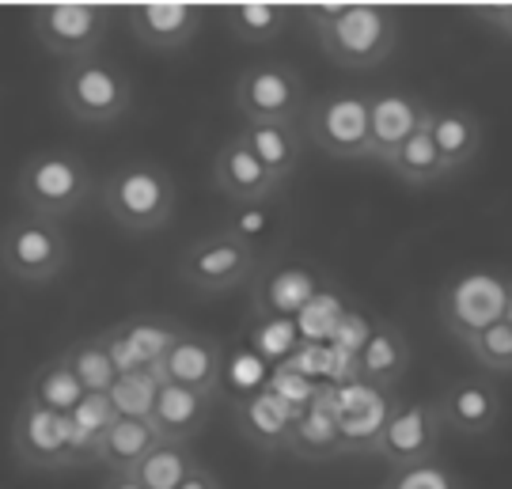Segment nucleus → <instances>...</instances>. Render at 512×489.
<instances>
[{
	"instance_id": "obj_27",
	"label": "nucleus",
	"mask_w": 512,
	"mask_h": 489,
	"mask_svg": "<svg viewBox=\"0 0 512 489\" xmlns=\"http://www.w3.org/2000/svg\"><path fill=\"white\" fill-rule=\"evenodd\" d=\"M239 133L277 182L296 175L300 156H304V137L296 133V126H243Z\"/></svg>"
},
{
	"instance_id": "obj_28",
	"label": "nucleus",
	"mask_w": 512,
	"mask_h": 489,
	"mask_svg": "<svg viewBox=\"0 0 512 489\" xmlns=\"http://www.w3.org/2000/svg\"><path fill=\"white\" fill-rule=\"evenodd\" d=\"M84 395H88V391L80 387V380L73 376V368L57 353V357H50L46 364L35 368V376L27 380V395H23V399H31L35 406H42V410H54V414H73L76 406L84 402Z\"/></svg>"
},
{
	"instance_id": "obj_39",
	"label": "nucleus",
	"mask_w": 512,
	"mask_h": 489,
	"mask_svg": "<svg viewBox=\"0 0 512 489\" xmlns=\"http://www.w3.org/2000/svg\"><path fill=\"white\" fill-rule=\"evenodd\" d=\"M505 323L512 326V285H509V308H505Z\"/></svg>"
},
{
	"instance_id": "obj_17",
	"label": "nucleus",
	"mask_w": 512,
	"mask_h": 489,
	"mask_svg": "<svg viewBox=\"0 0 512 489\" xmlns=\"http://www.w3.org/2000/svg\"><path fill=\"white\" fill-rule=\"evenodd\" d=\"M205 8L198 4H133L126 8L129 35L152 54H179L202 31Z\"/></svg>"
},
{
	"instance_id": "obj_4",
	"label": "nucleus",
	"mask_w": 512,
	"mask_h": 489,
	"mask_svg": "<svg viewBox=\"0 0 512 489\" xmlns=\"http://www.w3.org/2000/svg\"><path fill=\"white\" fill-rule=\"evenodd\" d=\"M69 258H73V247L57 220L19 213L0 232V273L19 285H31V289L50 285L65 273Z\"/></svg>"
},
{
	"instance_id": "obj_7",
	"label": "nucleus",
	"mask_w": 512,
	"mask_h": 489,
	"mask_svg": "<svg viewBox=\"0 0 512 489\" xmlns=\"http://www.w3.org/2000/svg\"><path fill=\"white\" fill-rule=\"evenodd\" d=\"M509 277L494 270H467L452 277L440 289V323L456 338L459 345L471 342L475 334L490 330L494 323L505 319L509 308Z\"/></svg>"
},
{
	"instance_id": "obj_36",
	"label": "nucleus",
	"mask_w": 512,
	"mask_h": 489,
	"mask_svg": "<svg viewBox=\"0 0 512 489\" xmlns=\"http://www.w3.org/2000/svg\"><path fill=\"white\" fill-rule=\"evenodd\" d=\"M478 16H482V23H486L490 31H497L505 42H512V4H490V8H478Z\"/></svg>"
},
{
	"instance_id": "obj_19",
	"label": "nucleus",
	"mask_w": 512,
	"mask_h": 489,
	"mask_svg": "<svg viewBox=\"0 0 512 489\" xmlns=\"http://www.w3.org/2000/svg\"><path fill=\"white\" fill-rule=\"evenodd\" d=\"M437 406L444 417V429L467 436V440L490 436L501 421V395H497L494 383L482 380V376H467V380L452 383Z\"/></svg>"
},
{
	"instance_id": "obj_6",
	"label": "nucleus",
	"mask_w": 512,
	"mask_h": 489,
	"mask_svg": "<svg viewBox=\"0 0 512 489\" xmlns=\"http://www.w3.org/2000/svg\"><path fill=\"white\" fill-rule=\"evenodd\" d=\"M232 103L247 126H296L300 114H308L311 95L304 76L293 65L262 61V65H247L236 76Z\"/></svg>"
},
{
	"instance_id": "obj_34",
	"label": "nucleus",
	"mask_w": 512,
	"mask_h": 489,
	"mask_svg": "<svg viewBox=\"0 0 512 489\" xmlns=\"http://www.w3.org/2000/svg\"><path fill=\"white\" fill-rule=\"evenodd\" d=\"M463 349L475 357L486 372H497V376H512V326L501 319L490 330L475 334L471 342H463Z\"/></svg>"
},
{
	"instance_id": "obj_8",
	"label": "nucleus",
	"mask_w": 512,
	"mask_h": 489,
	"mask_svg": "<svg viewBox=\"0 0 512 489\" xmlns=\"http://www.w3.org/2000/svg\"><path fill=\"white\" fill-rule=\"evenodd\" d=\"M110 12L114 8L107 4H38L31 8V31L46 54L65 65H76V61L99 57Z\"/></svg>"
},
{
	"instance_id": "obj_22",
	"label": "nucleus",
	"mask_w": 512,
	"mask_h": 489,
	"mask_svg": "<svg viewBox=\"0 0 512 489\" xmlns=\"http://www.w3.org/2000/svg\"><path fill=\"white\" fill-rule=\"evenodd\" d=\"M213 402L209 395H198V391H186V387H175V383H160V399H156V410H152V429L160 433V440H171V444H186L194 436H202V429L213 417Z\"/></svg>"
},
{
	"instance_id": "obj_26",
	"label": "nucleus",
	"mask_w": 512,
	"mask_h": 489,
	"mask_svg": "<svg viewBox=\"0 0 512 489\" xmlns=\"http://www.w3.org/2000/svg\"><path fill=\"white\" fill-rule=\"evenodd\" d=\"M289 452L300 455V459H330V455H342V436H338V421H334V410H330L327 387H319V395H315L308 410L300 414Z\"/></svg>"
},
{
	"instance_id": "obj_11",
	"label": "nucleus",
	"mask_w": 512,
	"mask_h": 489,
	"mask_svg": "<svg viewBox=\"0 0 512 489\" xmlns=\"http://www.w3.org/2000/svg\"><path fill=\"white\" fill-rule=\"evenodd\" d=\"M444 440V417L437 402H395V410L387 417L376 455L391 463V471L399 467H418L433 463Z\"/></svg>"
},
{
	"instance_id": "obj_15",
	"label": "nucleus",
	"mask_w": 512,
	"mask_h": 489,
	"mask_svg": "<svg viewBox=\"0 0 512 489\" xmlns=\"http://www.w3.org/2000/svg\"><path fill=\"white\" fill-rule=\"evenodd\" d=\"M160 383H175L186 391H198L217 399L220 383H224V349L213 334H198V330H183L179 342L167 349V357L156 368Z\"/></svg>"
},
{
	"instance_id": "obj_18",
	"label": "nucleus",
	"mask_w": 512,
	"mask_h": 489,
	"mask_svg": "<svg viewBox=\"0 0 512 489\" xmlns=\"http://www.w3.org/2000/svg\"><path fill=\"white\" fill-rule=\"evenodd\" d=\"M183 326L167 323V319H152V315H137L126 323L103 330V338L110 345V357L122 372H141V368H160L167 357V349L179 342Z\"/></svg>"
},
{
	"instance_id": "obj_35",
	"label": "nucleus",
	"mask_w": 512,
	"mask_h": 489,
	"mask_svg": "<svg viewBox=\"0 0 512 489\" xmlns=\"http://www.w3.org/2000/svg\"><path fill=\"white\" fill-rule=\"evenodd\" d=\"M380 489H463L452 467H444L440 459L433 463H418V467H399L387 474V482Z\"/></svg>"
},
{
	"instance_id": "obj_30",
	"label": "nucleus",
	"mask_w": 512,
	"mask_h": 489,
	"mask_svg": "<svg viewBox=\"0 0 512 489\" xmlns=\"http://www.w3.org/2000/svg\"><path fill=\"white\" fill-rule=\"evenodd\" d=\"M429 118H433V114H429ZM387 171H391L399 182H406V186H414V190L448 179V175H444V163H440L437 145H433V129H429V122H425V126H421L418 133L391 156Z\"/></svg>"
},
{
	"instance_id": "obj_25",
	"label": "nucleus",
	"mask_w": 512,
	"mask_h": 489,
	"mask_svg": "<svg viewBox=\"0 0 512 489\" xmlns=\"http://www.w3.org/2000/svg\"><path fill=\"white\" fill-rule=\"evenodd\" d=\"M118 421V410L110 395H84V402L69 414V425H73V455H69V471H80V467H95V455H99V444L107 429Z\"/></svg>"
},
{
	"instance_id": "obj_38",
	"label": "nucleus",
	"mask_w": 512,
	"mask_h": 489,
	"mask_svg": "<svg viewBox=\"0 0 512 489\" xmlns=\"http://www.w3.org/2000/svg\"><path fill=\"white\" fill-rule=\"evenodd\" d=\"M99 489H145L133 474H107V482Z\"/></svg>"
},
{
	"instance_id": "obj_33",
	"label": "nucleus",
	"mask_w": 512,
	"mask_h": 489,
	"mask_svg": "<svg viewBox=\"0 0 512 489\" xmlns=\"http://www.w3.org/2000/svg\"><path fill=\"white\" fill-rule=\"evenodd\" d=\"M156 399H160V376L156 368H141V372H122L114 387H110V402L118 417H137V421H148L152 410H156Z\"/></svg>"
},
{
	"instance_id": "obj_5",
	"label": "nucleus",
	"mask_w": 512,
	"mask_h": 489,
	"mask_svg": "<svg viewBox=\"0 0 512 489\" xmlns=\"http://www.w3.org/2000/svg\"><path fill=\"white\" fill-rule=\"evenodd\" d=\"M57 103L80 126H107L133 107V84L107 57L65 65L57 76Z\"/></svg>"
},
{
	"instance_id": "obj_13",
	"label": "nucleus",
	"mask_w": 512,
	"mask_h": 489,
	"mask_svg": "<svg viewBox=\"0 0 512 489\" xmlns=\"http://www.w3.org/2000/svg\"><path fill=\"white\" fill-rule=\"evenodd\" d=\"M327 395H330L334 421H338V436H342V455L376 452L387 417L395 410V402L387 406V391L361 380H346V383H330Z\"/></svg>"
},
{
	"instance_id": "obj_24",
	"label": "nucleus",
	"mask_w": 512,
	"mask_h": 489,
	"mask_svg": "<svg viewBox=\"0 0 512 489\" xmlns=\"http://www.w3.org/2000/svg\"><path fill=\"white\" fill-rule=\"evenodd\" d=\"M160 444V433L152 429V421H137V417H118L107 429L95 467H103L107 474H133L137 463L145 459L152 448Z\"/></svg>"
},
{
	"instance_id": "obj_12",
	"label": "nucleus",
	"mask_w": 512,
	"mask_h": 489,
	"mask_svg": "<svg viewBox=\"0 0 512 489\" xmlns=\"http://www.w3.org/2000/svg\"><path fill=\"white\" fill-rule=\"evenodd\" d=\"M12 452L27 471H69V455H73L69 414H54L23 399L12 421Z\"/></svg>"
},
{
	"instance_id": "obj_23",
	"label": "nucleus",
	"mask_w": 512,
	"mask_h": 489,
	"mask_svg": "<svg viewBox=\"0 0 512 489\" xmlns=\"http://www.w3.org/2000/svg\"><path fill=\"white\" fill-rule=\"evenodd\" d=\"M429 129H433V145H437V152H440L444 175L467 171V167L478 160L482 141H486L482 122L463 107H433Z\"/></svg>"
},
{
	"instance_id": "obj_29",
	"label": "nucleus",
	"mask_w": 512,
	"mask_h": 489,
	"mask_svg": "<svg viewBox=\"0 0 512 489\" xmlns=\"http://www.w3.org/2000/svg\"><path fill=\"white\" fill-rule=\"evenodd\" d=\"M289 19H293V8H285V4H232V8H224V27L247 46L277 42L285 35Z\"/></svg>"
},
{
	"instance_id": "obj_1",
	"label": "nucleus",
	"mask_w": 512,
	"mask_h": 489,
	"mask_svg": "<svg viewBox=\"0 0 512 489\" xmlns=\"http://www.w3.org/2000/svg\"><path fill=\"white\" fill-rule=\"evenodd\" d=\"M304 19L319 50L346 73L376 69L399 42V19L384 4H315Z\"/></svg>"
},
{
	"instance_id": "obj_20",
	"label": "nucleus",
	"mask_w": 512,
	"mask_h": 489,
	"mask_svg": "<svg viewBox=\"0 0 512 489\" xmlns=\"http://www.w3.org/2000/svg\"><path fill=\"white\" fill-rule=\"evenodd\" d=\"M296 421H300V410H293L285 399H277L270 387H262L251 399H243L236 410L239 436L258 452H289Z\"/></svg>"
},
{
	"instance_id": "obj_14",
	"label": "nucleus",
	"mask_w": 512,
	"mask_h": 489,
	"mask_svg": "<svg viewBox=\"0 0 512 489\" xmlns=\"http://www.w3.org/2000/svg\"><path fill=\"white\" fill-rule=\"evenodd\" d=\"M433 107L410 95V91H376L368 95V152L365 163H380L387 167L391 156L429 122Z\"/></svg>"
},
{
	"instance_id": "obj_3",
	"label": "nucleus",
	"mask_w": 512,
	"mask_h": 489,
	"mask_svg": "<svg viewBox=\"0 0 512 489\" xmlns=\"http://www.w3.org/2000/svg\"><path fill=\"white\" fill-rule=\"evenodd\" d=\"M92 194L95 179L88 163L65 148H46V152L27 156L16 175V198L23 213L57 220V224L73 217L80 205H88Z\"/></svg>"
},
{
	"instance_id": "obj_2",
	"label": "nucleus",
	"mask_w": 512,
	"mask_h": 489,
	"mask_svg": "<svg viewBox=\"0 0 512 489\" xmlns=\"http://www.w3.org/2000/svg\"><path fill=\"white\" fill-rule=\"evenodd\" d=\"M103 209L107 217L129 232V236H152V232H164L171 213H175V182L167 175L160 163L148 160H129L118 163L107 175L103 190Z\"/></svg>"
},
{
	"instance_id": "obj_21",
	"label": "nucleus",
	"mask_w": 512,
	"mask_h": 489,
	"mask_svg": "<svg viewBox=\"0 0 512 489\" xmlns=\"http://www.w3.org/2000/svg\"><path fill=\"white\" fill-rule=\"evenodd\" d=\"M410 368V342L395 323H376L365 349L353 361V380L372 383L380 391H391Z\"/></svg>"
},
{
	"instance_id": "obj_32",
	"label": "nucleus",
	"mask_w": 512,
	"mask_h": 489,
	"mask_svg": "<svg viewBox=\"0 0 512 489\" xmlns=\"http://www.w3.org/2000/svg\"><path fill=\"white\" fill-rule=\"evenodd\" d=\"M194 471H198V459H194V452H190L186 444L160 440V444L137 463L133 478L145 489H179Z\"/></svg>"
},
{
	"instance_id": "obj_31",
	"label": "nucleus",
	"mask_w": 512,
	"mask_h": 489,
	"mask_svg": "<svg viewBox=\"0 0 512 489\" xmlns=\"http://www.w3.org/2000/svg\"><path fill=\"white\" fill-rule=\"evenodd\" d=\"M61 357L73 368V376L80 380V387H84L88 395H110V387L118 380V364L110 357V345L103 334L80 338V342L69 345Z\"/></svg>"
},
{
	"instance_id": "obj_37",
	"label": "nucleus",
	"mask_w": 512,
	"mask_h": 489,
	"mask_svg": "<svg viewBox=\"0 0 512 489\" xmlns=\"http://www.w3.org/2000/svg\"><path fill=\"white\" fill-rule=\"evenodd\" d=\"M179 489H224V486H220L217 474L209 471V467H202V463H198V471L190 474V478H186V482H183Z\"/></svg>"
},
{
	"instance_id": "obj_16",
	"label": "nucleus",
	"mask_w": 512,
	"mask_h": 489,
	"mask_svg": "<svg viewBox=\"0 0 512 489\" xmlns=\"http://www.w3.org/2000/svg\"><path fill=\"white\" fill-rule=\"evenodd\" d=\"M213 186L232 205H266L281 190V182L262 167V160L243 141V133H232L217 148V156H213Z\"/></svg>"
},
{
	"instance_id": "obj_10",
	"label": "nucleus",
	"mask_w": 512,
	"mask_h": 489,
	"mask_svg": "<svg viewBox=\"0 0 512 489\" xmlns=\"http://www.w3.org/2000/svg\"><path fill=\"white\" fill-rule=\"evenodd\" d=\"M308 141L330 160H365L368 152V95L361 91H327L311 99Z\"/></svg>"
},
{
	"instance_id": "obj_9",
	"label": "nucleus",
	"mask_w": 512,
	"mask_h": 489,
	"mask_svg": "<svg viewBox=\"0 0 512 489\" xmlns=\"http://www.w3.org/2000/svg\"><path fill=\"white\" fill-rule=\"evenodd\" d=\"M258 258L262 254L236 236H228L224 228L213 236L194 239L179 258V277L190 292L198 296H224V292L243 289L258 273Z\"/></svg>"
}]
</instances>
